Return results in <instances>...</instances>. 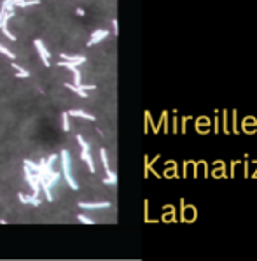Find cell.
Segmentation results:
<instances>
[{
  "label": "cell",
  "mask_w": 257,
  "mask_h": 261,
  "mask_svg": "<svg viewBox=\"0 0 257 261\" xmlns=\"http://www.w3.org/2000/svg\"><path fill=\"white\" fill-rule=\"evenodd\" d=\"M0 53L5 54V56H7V58H11V60H14V58H16V53H12L9 48H5L4 44H0Z\"/></svg>",
  "instance_id": "13"
},
{
  "label": "cell",
  "mask_w": 257,
  "mask_h": 261,
  "mask_svg": "<svg viewBox=\"0 0 257 261\" xmlns=\"http://www.w3.org/2000/svg\"><path fill=\"white\" fill-rule=\"evenodd\" d=\"M77 142H79V145H81L84 151H89V144L84 140V137H82V135H77Z\"/></svg>",
  "instance_id": "15"
},
{
  "label": "cell",
  "mask_w": 257,
  "mask_h": 261,
  "mask_svg": "<svg viewBox=\"0 0 257 261\" xmlns=\"http://www.w3.org/2000/svg\"><path fill=\"white\" fill-rule=\"evenodd\" d=\"M68 112H63L61 114V123H63V130L65 131H70V121H68Z\"/></svg>",
  "instance_id": "14"
},
{
  "label": "cell",
  "mask_w": 257,
  "mask_h": 261,
  "mask_svg": "<svg viewBox=\"0 0 257 261\" xmlns=\"http://www.w3.org/2000/svg\"><path fill=\"white\" fill-rule=\"evenodd\" d=\"M112 25H114V34H117V20H112Z\"/></svg>",
  "instance_id": "21"
},
{
  "label": "cell",
  "mask_w": 257,
  "mask_h": 261,
  "mask_svg": "<svg viewBox=\"0 0 257 261\" xmlns=\"http://www.w3.org/2000/svg\"><path fill=\"white\" fill-rule=\"evenodd\" d=\"M109 37V32L107 30H95L91 34V39L87 40V46L91 48V46H95V44H98V42H102L103 39H107Z\"/></svg>",
  "instance_id": "5"
},
{
  "label": "cell",
  "mask_w": 257,
  "mask_h": 261,
  "mask_svg": "<svg viewBox=\"0 0 257 261\" xmlns=\"http://www.w3.org/2000/svg\"><path fill=\"white\" fill-rule=\"evenodd\" d=\"M77 207L86 208V210H93V208H109V207H110V203H109V202H100V203H96V202H93V203H89V202H79Z\"/></svg>",
  "instance_id": "6"
},
{
  "label": "cell",
  "mask_w": 257,
  "mask_h": 261,
  "mask_svg": "<svg viewBox=\"0 0 257 261\" xmlns=\"http://www.w3.org/2000/svg\"><path fill=\"white\" fill-rule=\"evenodd\" d=\"M60 56H61V60H63V62H73V63H77V65H81V63L86 62V58H84V56H81V54H67V53H61Z\"/></svg>",
  "instance_id": "9"
},
{
  "label": "cell",
  "mask_w": 257,
  "mask_h": 261,
  "mask_svg": "<svg viewBox=\"0 0 257 261\" xmlns=\"http://www.w3.org/2000/svg\"><path fill=\"white\" fill-rule=\"evenodd\" d=\"M103 182L105 184H116L117 179H110V177H107V179H103Z\"/></svg>",
  "instance_id": "20"
},
{
  "label": "cell",
  "mask_w": 257,
  "mask_h": 261,
  "mask_svg": "<svg viewBox=\"0 0 257 261\" xmlns=\"http://www.w3.org/2000/svg\"><path fill=\"white\" fill-rule=\"evenodd\" d=\"M16 77L18 79H26V77H30V72L28 70H16Z\"/></svg>",
  "instance_id": "18"
},
{
  "label": "cell",
  "mask_w": 257,
  "mask_h": 261,
  "mask_svg": "<svg viewBox=\"0 0 257 261\" xmlns=\"http://www.w3.org/2000/svg\"><path fill=\"white\" fill-rule=\"evenodd\" d=\"M18 198H20L21 203H32L33 207H39L40 200L39 196H33V195H24V193H18Z\"/></svg>",
  "instance_id": "7"
},
{
  "label": "cell",
  "mask_w": 257,
  "mask_h": 261,
  "mask_svg": "<svg viewBox=\"0 0 257 261\" xmlns=\"http://www.w3.org/2000/svg\"><path fill=\"white\" fill-rule=\"evenodd\" d=\"M56 158H58L56 154L49 156L47 160L42 158V160L39 161V170L33 172L35 181H37L39 186L44 189V195H46V200H47V202H53L54 200L53 193H51V188L56 186V184L60 182V179H61V174L53 170V163L56 161Z\"/></svg>",
  "instance_id": "1"
},
{
  "label": "cell",
  "mask_w": 257,
  "mask_h": 261,
  "mask_svg": "<svg viewBox=\"0 0 257 261\" xmlns=\"http://www.w3.org/2000/svg\"><path fill=\"white\" fill-rule=\"evenodd\" d=\"M24 181H26V184H28L30 188H32V191H33V196H39V193H40V186H39V182L35 181V175H33V172L24 165Z\"/></svg>",
  "instance_id": "3"
},
{
  "label": "cell",
  "mask_w": 257,
  "mask_h": 261,
  "mask_svg": "<svg viewBox=\"0 0 257 261\" xmlns=\"http://www.w3.org/2000/svg\"><path fill=\"white\" fill-rule=\"evenodd\" d=\"M81 160L82 161H86V165H87V168H89V172L91 174H95V161H93V158H91V154H89V151H81Z\"/></svg>",
  "instance_id": "8"
},
{
  "label": "cell",
  "mask_w": 257,
  "mask_h": 261,
  "mask_svg": "<svg viewBox=\"0 0 257 261\" xmlns=\"http://www.w3.org/2000/svg\"><path fill=\"white\" fill-rule=\"evenodd\" d=\"M77 14L79 16H84V9H77Z\"/></svg>",
  "instance_id": "22"
},
{
  "label": "cell",
  "mask_w": 257,
  "mask_h": 261,
  "mask_svg": "<svg viewBox=\"0 0 257 261\" xmlns=\"http://www.w3.org/2000/svg\"><path fill=\"white\" fill-rule=\"evenodd\" d=\"M2 34H4L5 37L9 39V40H16V35H12V34H11V32H9V30H7V28H2Z\"/></svg>",
  "instance_id": "19"
},
{
  "label": "cell",
  "mask_w": 257,
  "mask_h": 261,
  "mask_svg": "<svg viewBox=\"0 0 257 261\" xmlns=\"http://www.w3.org/2000/svg\"><path fill=\"white\" fill-rule=\"evenodd\" d=\"M58 67H65V68H68V70H77V63H73V62H63V60H61V62H58Z\"/></svg>",
  "instance_id": "12"
},
{
  "label": "cell",
  "mask_w": 257,
  "mask_h": 261,
  "mask_svg": "<svg viewBox=\"0 0 257 261\" xmlns=\"http://www.w3.org/2000/svg\"><path fill=\"white\" fill-rule=\"evenodd\" d=\"M24 165H26V167H28L32 172H37V170H39V165L33 163V161H30V160H24Z\"/></svg>",
  "instance_id": "17"
},
{
  "label": "cell",
  "mask_w": 257,
  "mask_h": 261,
  "mask_svg": "<svg viewBox=\"0 0 257 261\" xmlns=\"http://www.w3.org/2000/svg\"><path fill=\"white\" fill-rule=\"evenodd\" d=\"M35 48H37V51H39L40 58H42L44 62V67H51V63H49V60H51V53H49L47 49H46V46H44V42L40 39H35Z\"/></svg>",
  "instance_id": "4"
},
{
  "label": "cell",
  "mask_w": 257,
  "mask_h": 261,
  "mask_svg": "<svg viewBox=\"0 0 257 261\" xmlns=\"http://www.w3.org/2000/svg\"><path fill=\"white\" fill-rule=\"evenodd\" d=\"M68 116H72V117H84V119L95 121V116H91V114H87V112L81 111V109H72V111H68Z\"/></svg>",
  "instance_id": "10"
},
{
  "label": "cell",
  "mask_w": 257,
  "mask_h": 261,
  "mask_svg": "<svg viewBox=\"0 0 257 261\" xmlns=\"http://www.w3.org/2000/svg\"><path fill=\"white\" fill-rule=\"evenodd\" d=\"M65 88H68V89H72L77 97L81 98H87V91H84V89H81L79 86H75V84H70V82H65Z\"/></svg>",
  "instance_id": "11"
},
{
  "label": "cell",
  "mask_w": 257,
  "mask_h": 261,
  "mask_svg": "<svg viewBox=\"0 0 257 261\" xmlns=\"http://www.w3.org/2000/svg\"><path fill=\"white\" fill-rule=\"evenodd\" d=\"M77 219H79L81 222H82V224H93V222H95L93 219H89L87 216H84V214H79V216H77Z\"/></svg>",
  "instance_id": "16"
},
{
  "label": "cell",
  "mask_w": 257,
  "mask_h": 261,
  "mask_svg": "<svg viewBox=\"0 0 257 261\" xmlns=\"http://www.w3.org/2000/svg\"><path fill=\"white\" fill-rule=\"evenodd\" d=\"M70 165H72V161H70V153H68L67 149H63V151H61V170H63L65 181H67V184L73 189V191H77V189H79V184L75 182V179L72 177Z\"/></svg>",
  "instance_id": "2"
}]
</instances>
